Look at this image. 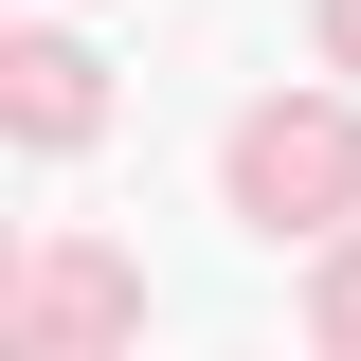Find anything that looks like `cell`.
Wrapping results in <instances>:
<instances>
[{
    "instance_id": "277c9868",
    "label": "cell",
    "mask_w": 361,
    "mask_h": 361,
    "mask_svg": "<svg viewBox=\"0 0 361 361\" xmlns=\"http://www.w3.org/2000/svg\"><path fill=\"white\" fill-rule=\"evenodd\" d=\"M307 325H325V343H361V253L325 271V307H307Z\"/></svg>"
},
{
    "instance_id": "5b68a950",
    "label": "cell",
    "mask_w": 361,
    "mask_h": 361,
    "mask_svg": "<svg viewBox=\"0 0 361 361\" xmlns=\"http://www.w3.org/2000/svg\"><path fill=\"white\" fill-rule=\"evenodd\" d=\"M325 73H361V0H325Z\"/></svg>"
},
{
    "instance_id": "3957f363",
    "label": "cell",
    "mask_w": 361,
    "mask_h": 361,
    "mask_svg": "<svg viewBox=\"0 0 361 361\" xmlns=\"http://www.w3.org/2000/svg\"><path fill=\"white\" fill-rule=\"evenodd\" d=\"M0 73H18V145H73V127H90V54H73V37H18Z\"/></svg>"
},
{
    "instance_id": "6da1fadb",
    "label": "cell",
    "mask_w": 361,
    "mask_h": 361,
    "mask_svg": "<svg viewBox=\"0 0 361 361\" xmlns=\"http://www.w3.org/2000/svg\"><path fill=\"white\" fill-rule=\"evenodd\" d=\"M343 199H361V127L343 109H253L235 127V217L253 235H343Z\"/></svg>"
},
{
    "instance_id": "7a4b0ae2",
    "label": "cell",
    "mask_w": 361,
    "mask_h": 361,
    "mask_svg": "<svg viewBox=\"0 0 361 361\" xmlns=\"http://www.w3.org/2000/svg\"><path fill=\"white\" fill-rule=\"evenodd\" d=\"M109 325H145L127 271H109V253H37L18 307H0V343H18V361H73V343H109Z\"/></svg>"
}]
</instances>
